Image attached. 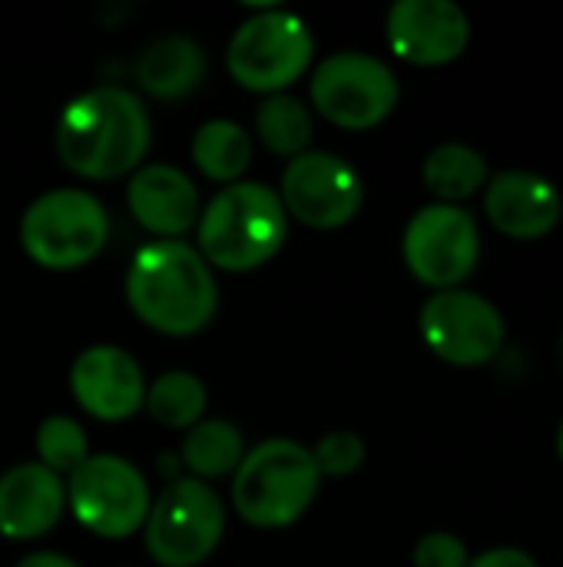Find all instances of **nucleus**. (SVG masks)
<instances>
[{
  "label": "nucleus",
  "instance_id": "1",
  "mask_svg": "<svg viewBox=\"0 0 563 567\" xmlns=\"http://www.w3.org/2000/svg\"><path fill=\"white\" fill-rule=\"evenodd\" d=\"M53 143L63 166L76 176L116 179L146 156L149 116L136 93L96 86L63 106Z\"/></svg>",
  "mask_w": 563,
  "mask_h": 567
},
{
  "label": "nucleus",
  "instance_id": "2",
  "mask_svg": "<svg viewBox=\"0 0 563 567\" xmlns=\"http://www.w3.org/2000/svg\"><path fill=\"white\" fill-rule=\"evenodd\" d=\"M126 302L149 329L192 336L212 322L219 286L199 249L183 239H153L129 262Z\"/></svg>",
  "mask_w": 563,
  "mask_h": 567
},
{
  "label": "nucleus",
  "instance_id": "3",
  "mask_svg": "<svg viewBox=\"0 0 563 567\" xmlns=\"http://www.w3.org/2000/svg\"><path fill=\"white\" fill-rule=\"evenodd\" d=\"M289 213L265 183H232L199 213V256L226 272L265 266L285 243Z\"/></svg>",
  "mask_w": 563,
  "mask_h": 567
},
{
  "label": "nucleus",
  "instance_id": "4",
  "mask_svg": "<svg viewBox=\"0 0 563 567\" xmlns=\"http://www.w3.org/2000/svg\"><path fill=\"white\" fill-rule=\"evenodd\" d=\"M319 488L322 475L312 449L289 439L256 445L232 472V505L239 518L265 532L295 525L312 508Z\"/></svg>",
  "mask_w": 563,
  "mask_h": 567
},
{
  "label": "nucleus",
  "instance_id": "5",
  "mask_svg": "<svg viewBox=\"0 0 563 567\" xmlns=\"http://www.w3.org/2000/svg\"><path fill=\"white\" fill-rule=\"evenodd\" d=\"M110 239V216L93 193L53 189L37 196L20 219V246L43 269H80Z\"/></svg>",
  "mask_w": 563,
  "mask_h": 567
},
{
  "label": "nucleus",
  "instance_id": "6",
  "mask_svg": "<svg viewBox=\"0 0 563 567\" xmlns=\"http://www.w3.org/2000/svg\"><path fill=\"white\" fill-rule=\"evenodd\" d=\"M226 508L209 482L176 478L149 505L146 551L163 567L202 565L222 542Z\"/></svg>",
  "mask_w": 563,
  "mask_h": 567
},
{
  "label": "nucleus",
  "instance_id": "7",
  "mask_svg": "<svg viewBox=\"0 0 563 567\" xmlns=\"http://www.w3.org/2000/svg\"><path fill=\"white\" fill-rule=\"evenodd\" d=\"M312 33L289 10H262L249 17L229 40L226 66L232 80L252 93H282L312 63Z\"/></svg>",
  "mask_w": 563,
  "mask_h": 567
},
{
  "label": "nucleus",
  "instance_id": "8",
  "mask_svg": "<svg viewBox=\"0 0 563 567\" xmlns=\"http://www.w3.org/2000/svg\"><path fill=\"white\" fill-rule=\"evenodd\" d=\"M402 86L395 70L362 50H342L312 73L315 110L342 130H372L398 106Z\"/></svg>",
  "mask_w": 563,
  "mask_h": 567
},
{
  "label": "nucleus",
  "instance_id": "9",
  "mask_svg": "<svg viewBox=\"0 0 563 567\" xmlns=\"http://www.w3.org/2000/svg\"><path fill=\"white\" fill-rule=\"evenodd\" d=\"M66 505L86 532L116 542L146 525L153 498L133 462L119 455H90L70 475Z\"/></svg>",
  "mask_w": 563,
  "mask_h": 567
},
{
  "label": "nucleus",
  "instance_id": "10",
  "mask_svg": "<svg viewBox=\"0 0 563 567\" xmlns=\"http://www.w3.org/2000/svg\"><path fill=\"white\" fill-rule=\"evenodd\" d=\"M405 266L431 289H458L481 259V233L468 209L431 203L418 209L402 239Z\"/></svg>",
  "mask_w": 563,
  "mask_h": 567
},
{
  "label": "nucleus",
  "instance_id": "11",
  "mask_svg": "<svg viewBox=\"0 0 563 567\" xmlns=\"http://www.w3.org/2000/svg\"><path fill=\"white\" fill-rule=\"evenodd\" d=\"M418 329L425 346L448 365H484L504 346V316L501 309L468 289H441L435 292L418 316Z\"/></svg>",
  "mask_w": 563,
  "mask_h": 567
},
{
  "label": "nucleus",
  "instance_id": "12",
  "mask_svg": "<svg viewBox=\"0 0 563 567\" xmlns=\"http://www.w3.org/2000/svg\"><path fill=\"white\" fill-rule=\"evenodd\" d=\"M282 206L312 229H338L362 209L365 186L358 169L338 153L305 150L282 173Z\"/></svg>",
  "mask_w": 563,
  "mask_h": 567
},
{
  "label": "nucleus",
  "instance_id": "13",
  "mask_svg": "<svg viewBox=\"0 0 563 567\" xmlns=\"http://www.w3.org/2000/svg\"><path fill=\"white\" fill-rule=\"evenodd\" d=\"M388 47L415 66H445L471 43V20L455 0H398L385 20Z\"/></svg>",
  "mask_w": 563,
  "mask_h": 567
},
{
  "label": "nucleus",
  "instance_id": "14",
  "mask_svg": "<svg viewBox=\"0 0 563 567\" xmlns=\"http://www.w3.org/2000/svg\"><path fill=\"white\" fill-rule=\"evenodd\" d=\"M70 389L83 412L100 422H126L146 405L139 362L119 346H93L70 369Z\"/></svg>",
  "mask_w": 563,
  "mask_h": 567
},
{
  "label": "nucleus",
  "instance_id": "15",
  "mask_svg": "<svg viewBox=\"0 0 563 567\" xmlns=\"http://www.w3.org/2000/svg\"><path fill=\"white\" fill-rule=\"evenodd\" d=\"M484 213L498 233L521 243H534L557 229L563 216V196L541 173L501 169L484 186Z\"/></svg>",
  "mask_w": 563,
  "mask_h": 567
},
{
  "label": "nucleus",
  "instance_id": "16",
  "mask_svg": "<svg viewBox=\"0 0 563 567\" xmlns=\"http://www.w3.org/2000/svg\"><path fill=\"white\" fill-rule=\"evenodd\" d=\"M126 203L133 219L159 239H176L189 233L199 219L196 183L169 163H149L136 169L126 186Z\"/></svg>",
  "mask_w": 563,
  "mask_h": 567
},
{
  "label": "nucleus",
  "instance_id": "17",
  "mask_svg": "<svg viewBox=\"0 0 563 567\" xmlns=\"http://www.w3.org/2000/svg\"><path fill=\"white\" fill-rule=\"evenodd\" d=\"M66 508V488L60 475L40 462L17 465L0 475V535L10 542H30L46 535Z\"/></svg>",
  "mask_w": 563,
  "mask_h": 567
},
{
  "label": "nucleus",
  "instance_id": "18",
  "mask_svg": "<svg viewBox=\"0 0 563 567\" xmlns=\"http://www.w3.org/2000/svg\"><path fill=\"white\" fill-rule=\"evenodd\" d=\"M206 76V53L189 37H163L149 43L136 63L139 86L156 100H183Z\"/></svg>",
  "mask_w": 563,
  "mask_h": 567
},
{
  "label": "nucleus",
  "instance_id": "19",
  "mask_svg": "<svg viewBox=\"0 0 563 567\" xmlns=\"http://www.w3.org/2000/svg\"><path fill=\"white\" fill-rule=\"evenodd\" d=\"M425 186L438 196V203L458 206L471 199L481 186H488V159L468 143H441L425 156Z\"/></svg>",
  "mask_w": 563,
  "mask_h": 567
},
{
  "label": "nucleus",
  "instance_id": "20",
  "mask_svg": "<svg viewBox=\"0 0 563 567\" xmlns=\"http://www.w3.org/2000/svg\"><path fill=\"white\" fill-rule=\"evenodd\" d=\"M246 458V439L242 432L226 419H202L189 429L183 442V462L199 482L226 478L239 468Z\"/></svg>",
  "mask_w": 563,
  "mask_h": 567
},
{
  "label": "nucleus",
  "instance_id": "21",
  "mask_svg": "<svg viewBox=\"0 0 563 567\" xmlns=\"http://www.w3.org/2000/svg\"><path fill=\"white\" fill-rule=\"evenodd\" d=\"M192 159L209 179L232 186L252 163V140L232 120H209L192 136Z\"/></svg>",
  "mask_w": 563,
  "mask_h": 567
},
{
  "label": "nucleus",
  "instance_id": "22",
  "mask_svg": "<svg viewBox=\"0 0 563 567\" xmlns=\"http://www.w3.org/2000/svg\"><path fill=\"white\" fill-rule=\"evenodd\" d=\"M256 130H259V140L275 156L295 159L309 150L315 126H312V113L302 100H295L289 93H272L256 113Z\"/></svg>",
  "mask_w": 563,
  "mask_h": 567
},
{
  "label": "nucleus",
  "instance_id": "23",
  "mask_svg": "<svg viewBox=\"0 0 563 567\" xmlns=\"http://www.w3.org/2000/svg\"><path fill=\"white\" fill-rule=\"evenodd\" d=\"M146 409L166 429H192L206 412V385L192 372H166L149 385Z\"/></svg>",
  "mask_w": 563,
  "mask_h": 567
},
{
  "label": "nucleus",
  "instance_id": "24",
  "mask_svg": "<svg viewBox=\"0 0 563 567\" xmlns=\"http://www.w3.org/2000/svg\"><path fill=\"white\" fill-rule=\"evenodd\" d=\"M37 455L40 465L53 475H73L90 458V439L76 419L50 415L37 429Z\"/></svg>",
  "mask_w": 563,
  "mask_h": 567
},
{
  "label": "nucleus",
  "instance_id": "25",
  "mask_svg": "<svg viewBox=\"0 0 563 567\" xmlns=\"http://www.w3.org/2000/svg\"><path fill=\"white\" fill-rule=\"evenodd\" d=\"M312 458H315L322 478H348L365 462V442H362V435L345 432V429L342 432H329L312 449Z\"/></svg>",
  "mask_w": 563,
  "mask_h": 567
},
{
  "label": "nucleus",
  "instance_id": "26",
  "mask_svg": "<svg viewBox=\"0 0 563 567\" xmlns=\"http://www.w3.org/2000/svg\"><path fill=\"white\" fill-rule=\"evenodd\" d=\"M468 545L451 532H431L415 545V567H468Z\"/></svg>",
  "mask_w": 563,
  "mask_h": 567
},
{
  "label": "nucleus",
  "instance_id": "27",
  "mask_svg": "<svg viewBox=\"0 0 563 567\" xmlns=\"http://www.w3.org/2000/svg\"><path fill=\"white\" fill-rule=\"evenodd\" d=\"M468 567H541L528 551L521 548H491L478 558H471Z\"/></svg>",
  "mask_w": 563,
  "mask_h": 567
},
{
  "label": "nucleus",
  "instance_id": "28",
  "mask_svg": "<svg viewBox=\"0 0 563 567\" xmlns=\"http://www.w3.org/2000/svg\"><path fill=\"white\" fill-rule=\"evenodd\" d=\"M17 567H80L73 558L66 555H53V551H37L30 558H23Z\"/></svg>",
  "mask_w": 563,
  "mask_h": 567
},
{
  "label": "nucleus",
  "instance_id": "29",
  "mask_svg": "<svg viewBox=\"0 0 563 567\" xmlns=\"http://www.w3.org/2000/svg\"><path fill=\"white\" fill-rule=\"evenodd\" d=\"M557 455H561V462H563V422H561V429H557Z\"/></svg>",
  "mask_w": 563,
  "mask_h": 567
}]
</instances>
